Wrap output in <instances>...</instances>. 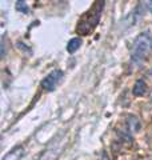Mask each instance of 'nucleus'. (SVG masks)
<instances>
[{"instance_id":"nucleus-2","label":"nucleus","mask_w":152,"mask_h":160,"mask_svg":"<svg viewBox=\"0 0 152 160\" xmlns=\"http://www.w3.org/2000/svg\"><path fill=\"white\" fill-rule=\"evenodd\" d=\"M103 8H104V2L94 3V6L83 15L82 19H80L78 28H76V32L79 35H88L89 32H92L100 20V15H101Z\"/></svg>"},{"instance_id":"nucleus-7","label":"nucleus","mask_w":152,"mask_h":160,"mask_svg":"<svg viewBox=\"0 0 152 160\" xmlns=\"http://www.w3.org/2000/svg\"><path fill=\"white\" fill-rule=\"evenodd\" d=\"M80 46H82V39L80 38H72L68 42V44H67V51L69 52V53H73V52H76L78 49L80 48Z\"/></svg>"},{"instance_id":"nucleus-8","label":"nucleus","mask_w":152,"mask_h":160,"mask_svg":"<svg viewBox=\"0 0 152 160\" xmlns=\"http://www.w3.org/2000/svg\"><path fill=\"white\" fill-rule=\"evenodd\" d=\"M16 9L18 11H22L23 13L28 12V7H27V4H25V2H18L16 3Z\"/></svg>"},{"instance_id":"nucleus-6","label":"nucleus","mask_w":152,"mask_h":160,"mask_svg":"<svg viewBox=\"0 0 152 160\" xmlns=\"http://www.w3.org/2000/svg\"><path fill=\"white\" fill-rule=\"evenodd\" d=\"M56 146H58V143L51 144V146L48 147V149L42 155V158H40L39 160H56V156H52V153H58L59 152V149L56 148Z\"/></svg>"},{"instance_id":"nucleus-10","label":"nucleus","mask_w":152,"mask_h":160,"mask_svg":"<svg viewBox=\"0 0 152 160\" xmlns=\"http://www.w3.org/2000/svg\"><path fill=\"white\" fill-rule=\"evenodd\" d=\"M101 160H109V158L107 156V153H103V155H101Z\"/></svg>"},{"instance_id":"nucleus-3","label":"nucleus","mask_w":152,"mask_h":160,"mask_svg":"<svg viewBox=\"0 0 152 160\" xmlns=\"http://www.w3.org/2000/svg\"><path fill=\"white\" fill-rule=\"evenodd\" d=\"M63 78H64V72L62 69H53L52 72H49L47 76L42 80V88L45 89V91H48V92L53 91V89L60 84Z\"/></svg>"},{"instance_id":"nucleus-4","label":"nucleus","mask_w":152,"mask_h":160,"mask_svg":"<svg viewBox=\"0 0 152 160\" xmlns=\"http://www.w3.org/2000/svg\"><path fill=\"white\" fill-rule=\"evenodd\" d=\"M23 156H24V147L23 146H16L3 158V160H20Z\"/></svg>"},{"instance_id":"nucleus-9","label":"nucleus","mask_w":152,"mask_h":160,"mask_svg":"<svg viewBox=\"0 0 152 160\" xmlns=\"http://www.w3.org/2000/svg\"><path fill=\"white\" fill-rule=\"evenodd\" d=\"M145 6H147V8H148V11L152 12V0H149V2H145Z\"/></svg>"},{"instance_id":"nucleus-1","label":"nucleus","mask_w":152,"mask_h":160,"mask_svg":"<svg viewBox=\"0 0 152 160\" xmlns=\"http://www.w3.org/2000/svg\"><path fill=\"white\" fill-rule=\"evenodd\" d=\"M152 51V35L148 31L139 33L131 48V62L135 66H141Z\"/></svg>"},{"instance_id":"nucleus-5","label":"nucleus","mask_w":152,"mask_h":160,"mask_svg":"<svg viewBox=\"0 0 152 160\" xmlns=\"http://www.w3.org/2000/svg\"><path fill=\"white\" fill-rule=\"evenodd\" d=\"M147 92V84L143 79H139L138 82L135 83V86L132 88V93H134V96L136 98H139V96H143V95H145Z\"/></svg>"}]
</instances>
